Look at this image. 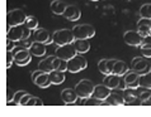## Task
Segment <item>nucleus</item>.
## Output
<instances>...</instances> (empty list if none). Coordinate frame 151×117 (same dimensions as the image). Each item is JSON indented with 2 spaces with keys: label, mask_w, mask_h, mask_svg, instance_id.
I'll list each match as a JSON object with an SVG mask.
<instances>
[{
  "label": "nucleus",
  "mask_w": 151,
  "mask_h": 117,
  "mask_svg": "<svg viewBox=\"0 0 151 117\" xmlns=\"http://www.w3.org/2000/svg\"><path fill=\"white\" fill-rule=\"evenodd\" d=\"M48 74L52 85H61L62 82H65L66 76H65V72H62V70H52Z\"/></svg>",
  "instance_id": "a878e982"
},
{
  "label": "nucleus",
  "mask_w": 151,
  "mask_h": 117,
  "mask_svg": "<svg viewBox=\"0 0 151 117\" xmlns=\"http://www.w3.org/2000/svg\"><path fill=\"white\" fill-rule=\"evenodd\" d=\"M24 24H26V27L29 28L31 30H37V29H38V19L35 18V16H32V15L27 16Z\"/></svg>",
  "instance_id": "7c9ffc66"
},
{
  "label": "nucleus",
  "mask_w": 151,
  "mask_h": 117,
  "mask_svg": "<svg viewBox=\"0 0 151 117\" xmlns=\"http://www.w3.org/2000/svg\"><path fill=\"white\" fill-rule=\"evenodd\" d=\"M55 58H56V56L46 57L43 61L40 62L38 69L43 70V72H46V73H50V72H52V70H55V68H53V59H55Z\"/></svg>",
  "instance_id": "4be33fe9"
},
{
  "label": "nucleus",
  "mask_w": 151,
  "mask_h": 117,
  "mask_svg": "<svg viewBox=\"0 0 151 117\" xmlns=\"http://www.w3.org/2000/svg\"><path fill=\"white\" fill-rule=\"evenodd\" d=\"M12 52L14 53V64L19 66V67H24V66L31 63L32 54H31V52H29L28 48L17 44V47Z\"/></svg>",
  "instance_id": "f03ea898"
},
{
  "label": "nucleus",
  "mask_w": 151,
  "mask_h": 117,
  "mask_svg": "<svg viewBox=\"0 0 151 117\" xmlns=\"http://www.w3.org/2000/svg\"><path fill=\"white\" fill-rule=\"evenodd\" d=\"M43 102H42V99L38 98V97H29V99L27 101V104L26 106H42Z\"/></svg>",
  "instance_id": "f704fd0d"
},
{
  "label": "nucleus",
  "mask_w": 151,
  "mask_h": 117,
  "mask_svg": "<svg viewBox=\"0 0 151 117\" xmlns=\"http://www.w3.org/2000/svg\"><path fill=\"white\" fill-rule=\"evenodd\" d=\"M33 38L37 42H41V43L45 44H52L53 43V37L48 30L46 29H37L33 33Z\"/></svg>",
  "instance_id": "ddd939ff"
},
{
  "label": "nucleus",
  "mask_w": 151,
  "mask_h": 117,
  "mask_svg": "<svg viewBox=\"0 0 151 117\" xmlns=\"http://www.w3.org/2000/svg\"><path fill=\"white\" fill-rule=\"evenodd\" d=\"M13 64H14V53L8 51V53H6V68H10Z\"/></svg>",
  "instance_id": "c9c22d12"
},
{
  "label": "nucleus",
  "mask_w": 151,
  "mask_h": 117,
  "mask_svg": "<svg viewBox=\"0 0 151 117\" xmlns=\"http://www.w3.org/2000/svg\"><path fill=\"white\" fill-rule=\"evenodd\" d=\"M140 15H141V18L151 19V3L144 4V5L140 8Z\"/></svg>",
  "instance_id": "2f4dec72"
},
{
  "label": "nucleus",
  "mask_w": 151,
  "mask_h": 117,
  "mask_svg": "<svg viewBox=\"0 0 151 117\" xmlns=\"http://www.w3.org/2000/svg\"><path fill=\"white\" fill-rule=\"evenodd\" d=\"M75 39H90L95 35V28L90 24H80L73 28Z\"/></svg>",
  "instance_id": "39448f33"
},
{
  "label": "nucleus",
  "mask_w": 151,
  "mask_h": 117,
  "mask_svg": "<svg viewBox=\"0 0 151 117\" xmlns=\"http://www.w3.org/2000/svg\"><path fill=\"white\" fill-rule=\"evenodd\" d=\"M103 83H104V85H106L107 87H109L111 90L122 88V79H121V76H117V74H113V73L104 76Z\"/></svg>",
  "instance_id": "4468645a"
},
{
  "label": "nucleus",
  "mask_w": 151,
  "mask_h": 117,
  "mask_svg": "<svg viewBox=\"0 0 151 117\" xmlns=\"http://www.w3.org/2000/svg\"><path fill=\"white\" fill-rule=\"evenodd\" d=\"M111 92H112V90L103 83V85L95 86L94 92H93V96H94V97H96V98H99V99H102V101H106V99L109 97Z\"/></svg>",
  "instance_id": "6ab92c4d"
},
{
  "label": "nucleus",
  "mask_w": 151,
  "mask_h": 117,
  "mask_svg": "<svg viewBox=\"0 0 151 117\" xmlns=\"http://www.w3.org/2000/svg\"><path fill=\"white\" fill-rule=\"evenodd\" d=\"M141 54L145 58H151V48H141Z\"/></svg>",
  "instance_id": "58836bf2"
},
{
  "label": "nucleus",
  "mask_w": 151,
  "mask_h": 117,
  "mask_svg": "<svg viewBox=\"0 0 151 117\" xmlns=\"http://www.w3.org/2000/svg\"><path fill=\"white\" fill-rule=\"evenodd\" d=\"M140 76L141 74L136 72V70H131V72H127L123 76V81H124V85L126 87L128 88H133V90H137L140 87Z\"/></svg>",
  "instance_id": "f8f14e48"
},
{
  "label": "nucleus",
  "mask_w": 151,
  "mask_h": 117,
  "mask_svg": "<svg viewBox=\"0 0 151 117\" xmlns=\"http://www.w3.org/2000/svg\"><path fill=\"white\" fill-rule=\"evenodd\" d=\"M140 48H151V35L144 37L142 38V43Z\"/></svg>",
  "instance_id": "e433bc0d"
},
{
  "label": "nucleus",
  "mask_w": 151,
  "mask_h": 117,
  "mask_svg": "<svg viewBox=\"0 0 151 117\" xmlns=\"http://www.w3.org/2000/svg\"><path fill=\"white\" fill-rule=\"evenodd\" d=\"M29 52H31L32 56L35 57H42L45 56L47 49H46V44L45 43H41V42H37V40H33L31 47H29Z\"/></svg>",
  "instance_id": "412c9836"
},
{
  "label": "nucleus",
  "mask_w": 151,
  "mask_h": 117,
  "mask_svg": "<svg viewBox=\"0 0 151 117\" xmlns=\"http://www.w3.org/2000/svg\"><path fill=\"white\" fill-rule=\"evenodd\" d=\"M123 97H124V101H126V104H129L133 99L137 98V90H133V88H128L126 87L123 90Z\"/></svg>",
  "instance_id": "bb28decb"
},
{
  "label": "nucleus",
  "mask_w": 151,
  "mask_h": 117,
  "mask_svg": "<svg viewBox=\"0 0 151 117\" xmlns=\"http://www.w3.org/2000/svg\"><path fill=\"white\" fill-rule=\"evenodd\" d=\"M53 68H55V70H62V72H66V70H68V61L56 57L55 59H53Z\"/></svg>",
  "instance_id": "c85d7f7f"
},
{
  "label": "nucleus",
  "mask_w": 151,
  "mask_h": 117,
  "mask_svg": "<svg viewBox=\"0 0 151 117\" xmlns=\"http://www.w3.org/2000/svg\"><path fill=\"white\" fill-rule=\"evenodd\" d=\"M140 87H142V88L151 90V72H150V70L147 73L141 74V76H140Z\"/></svg>",
  "instance_id": "cd10ccee"
},
{
  "label": "nucleus",
  "mask_w": 151,
  "mask_h": 117,
  "mask_svg": "<svg viewBox=\"0 0 151 117\" xmlns=\"http://www.w3.org/2000/svg\"><path fill=\"white\" fill-rule=\"evenodd\" d=\"M83 104H86V106H104V104H107V103H106V101H102V99L91 96L89 98H84Z\"/></svg>",
  "instance_id": "c756f323"
},
{
  "label": "nucleus",
  "mask_w": 151,
  "mask_h": 117,
  "mask_svg": "<svg viewBox=\"0 0 151 117\" xmlns=\"http://www.w3.org/2000/svg\"><path fill=\"white\" fill-rule=\"evenodd\" d=\"M31 29L26 27V24H19V25H13L8 28L6 38L14 40L15 43L20 40H27L31 37Z\"/></svg>",
  "instance_id": "f257e3e1"
},
{
  "label": "nucleus",
  "mask_w": 151,
  "mask_h": 117,
  "mask_svg": "<svg viewBox=\"0 0 151 117\" xmlns=\"http://www.w3.org/2000/svg\"><path fill=\"white\" fill-rule=\"evenodd\" d=\"M79 96L76 93V91L73 88H66L61 92V99L62 102H65L66 104H73L78 101Z\"/></svg>",
  "instance_id": "a211bd4d"
},
{
  "label": "nucleus",
  "mask_w": 151,
  "mask_h": 117,
  "mask_svg": "<svg viewBox=\"0 0 151 117\" xmlns=\"http://www.w3.org/2000/svg\"><path fill=\"white\" fill-rule=\"evenodd\" d=\"M142 38L144 37L137 30H128L123 34V40L126 42V44L131 45V47H141Z\"/></svg>",
  "instance_id": "9b49d317"
},
{
  "label": "nucleus",
  "mask_w": 151,
  "mask_h": 117,
  "mask_svg": "<svg viewBox=\"0 0 151 117\" xmlns=\"http://www.w3.org/2000/svg\"><path fill=\"white\" fill-rule=\"evenodd\" d=\"M137 32L142 37L151 35V19L147 18H141L137 22Z\"/></svg>",
  "instance_id": "2eb2a0df"
},
{
  "label": "nucleus",
  "mask_w": 151,
  "mask_h": 117,
  "mask_svg": "<svg viewBox=\"0 0 151 117\" xmlns=\"http://www.w3.org/2000/svg\"><path fill=\"white\" fill-rule=\"evenodd\" d=\"M150 72H151V67H150Z\"/></svg>",
  "instance_id": "37998d69"
},
{
  "label": "nucleus",
  "mask_w": 151,
  "mask_h": 117,
  "mask_svg": "<svg viewBox=\"0 0 151 117\" xmlns=\"http://www.w3.org/2000/svg\"><path fill=\"white\" fill-rule=\"evenodd\" d=\"M27 94H28V92H26V91H17L14 93V98H13L14 104H20V101H22L23 97Z\"/></svg>",
  "instance_id": "72a5a7b5"
},
{
  "label": "nucleus",
  "mask_w": 151,
  "mask_h": 117,
  "mask_svg": "<svg viewBox=\"0 0 151 117\" xmlns=\"http://www.w3.org/2000/svg\"><path fill=\"white\" fill-rule=\"evenodd\" d=\"M131 67H132L133 70H136V72H138V73H142V72H145V70L147 69L149 62L146 61L145 57H136V58H133L132 59Z\"/></svg>",
  "instance_id": "f3484780"
},
{
  "label": "nucleus",
  "mask_w": 151,
  "mask_h": 117,
  "mask_svg": "<svg viewBox=\"0 0 151 117\" xmlns=\"http://www.w3.org/2000/svg\"><path fill=\"white\" fill-rule=\"evenodd\" d=\"M106 103L111 104V106H122V104H126L124 97H123V88L112 90L109 97L106 99Z\"/></svg>",
  "instance_id": "9d476101"
},
{
  "label": "nucleus",
  "mask_w": 151,
  "mask_h": 117,
  "mask_svg": "<svg viewBox=\"0 0 151 117\" xmlns=\"http://www.w3.org/2000/svg\"><path fill=\"white\" fill-rule=\"evenodd\" d=\"M141 106H151V98H149L147 101H144L141 103Z\"/></svg>",
  "instance_id": "a19ab883"
},
{
  "label": "nucleus",
  "mask_w": 151,
  "mask_h": 117,
  "mask_svg": "<svg viewBox=\"0 0 151 117\" xmlns=\"http://www.w3.org/2000/svg\"><path fill=\"white\" fill-rule=\"evenodd\" d=\"M52 37H53V44H56V45L71 44L75 42L74 33L73 30H69V29H60V30L53 33Z\"/></svg>",
  "instance_id": "20e7f679"
},
{
  "label": "nucleus",
  "mask_w": 151,
  "mask_h": 117,
  "mask_svg": "<svg viewBox=\"0 0 151 117\" xmlns=\"http://www.w3.org/2000/svg\"><path fill=\"white\" fill-rule=\"evenodd\" d=\"M127 72H128V67H127V64H126V62H123V61H116L112 73L117 74V76L123 77Z\"/></svg>",
  "instance_id": "393cba45"
},
{
  "label": "nucleus",
  "mask_w": 151,
  "mask_h": 117,
  "mask_svg": "<svg viewBox=\"0 0 151 117\" xmlns=\"http://www.w3.org/2000/svg\"><path fill=\"white\" fill-rule=\"evenodd\" d=\"M88 67V61L80 54H76L71 59L68 61V70L71 73H78L80 70L85 69Z\"/></svg>",
  "instance_id": "0eeeda50"
},
{
  "label": "nucleus",
  "mask_w": 151,
  "mask_h": 117,
  "mask_svg": "<svg viewBox=\"0 0 151 117\" xmlns=\"http://www.w3.org/2000/svg\"><path fill=\"white\" fill-rule=\"evenodd\" d=\"M27 14L24 13L22 9H14V10H9L6 14V24L8 28L13 27V25H19V24H24L27 19Z\"/></svg>",
  "instance_id": "423d86ee"
},
{
  "label": "nucleus",
  "mask_w": 151,
  "mask_h": 117,
  "mask_svg": "<svg viewBox=\"0 0 151 117\" xmlns=\"http://www.w3.org/2000/svg\"><path fill=\"white\" fill-rule=\"evenodd\" d=\"M64 16L70 22H76V20L80 19L81 16V11L76 5H68L65 9Z\"/></svg>",
  "instance_id": "dca6fc26"
},
{
  "label": "nucleus",
  "mask_w": 151,
  "mask_h": 117,
  "mask_svg": "<svg viewBox=\"0 0 151 117\" xmlns=\"http://www.w3.org/2000/svg\"><path fill=\"white\" fill-rule=\"evenodd\" d=\"M66 6H68V5L65 4L64 0H53V1L51 3V5H50V8H51V11L55 15H64Z\"/></svg>",
  "instance_id": "5701e85b"
},
{
  "label": "nucleus",
  "mask_w": 151,
  "mask_h": 117,
  "mask_svg": "<svg viewBox=\"0 0 151 117\" xmlns=\"http://www.w3.org/2000/svg\"><path fill=\"white\" fill-rule=\"evenodd\" d=\"M17 47V44H15V42L14 40H12V39H8L6 38V51H13V49Z\"/></svg>",
  "instance_id": "4c0bfd02"
},
{
  "label": "nucleus",
  "mask_w": 151,
  "mask_h": 117,
  "mask_svg": "<svg viewBox=\"0 0 151 117\" xmlns=\"http://www.w3.org/2000/svg\"><path fill=\"white\" fill-rule=\"evenodd\" d=\"M90 1H98V0H90Z\"/></svg>",
  "instance_id": "79ce46f5"
},
{
  "label": "nucleus",
  "mask_w": 151,
  "mask_h": 117,
  "mask_svg": "<svg viewBox=\"0 0 151 117\" xmlns=\"http://www.w3.org/2000/svg\"><path fill=\"white\" fill-rule=\"evenodd\" d=\"M140 88H141L140 92H137V97L141 99V103H142L144 101H147L149 98H151V92L147 88H142V87H140Z\"/></svg>",
  "instance_id": "473e14b6"
},
{
  "label": "nucleus",
  "mask_w": 151,
  "mask_h": 117,
  "mask_svg": "<svg viewBox=\"0 0 151 117\" xmlns=\"http://www.w3.org/2000/svg\"><path fill=\"white\" fill-rule=\"evenodd\" d=\"M29 97H31V94H27V96H24V97H23V99H22V101H20V104H22V106H26V104H27V101L29 99Z\"/></svg>",
  "instance_id": "ea45409f"
},
{
  "label": "nucleus",
  "mask_w": 151,
  "mask_h": 117,
  "mask_svg": "<svg viewBox=\"0 0 151 117\" xmlns=\"http://www.w3.org/2000/svg\"><path fill=\"white\" fill-rule=\"evenodd\" d=\"M73 44L79 54H84V53L89 52V49H90V43L88 42V39H75Z\"/></svg>",
  "instance_id": "b1692460"
},
{
  "label": "nucleus",
  "mask_w": 151,
  "mask_h": 117,
  "mask_svg": "<svg viewBox=\"0 0 151 117\" xmlns=\"http://www.w3.org/2000/svg\"><path fill=\"white\" fill-rule=\"evenodd\" d=\"M94 88H95V86L90 79H81V81L78 82L76 86H75V91H76L79 98H81V99L91 97Z\"/></svg>",
  "instance_id": "7ed1b4c3"
},
{
  "label": "nucleus",
  "mask_w": 151,
  "mask_h": 117,
  "mask_svg": "<svg viewBox=\"0 0 151 117\" xmlns=\"http://www.w3.org/2000/svg\"><path fill=\"white\" fill-rule=\"evenodd\" d=\"M76 54H79L75 49L74 44H65V45H57V49L55 51V56L61 58V59H65V61H69L73 57H75Z\"/></svg>",
  "instance_id": "6e6552de"
},
{
  "label": "nucleus",
  "mask_w": 151,
  "mask_h": 117,
  "mask_svg": "<svg viewBox=\"0 0 151 117\" xmlns=\"http://www.w3.org/2000/svg\"><path fill=\"white\" fill-rule=\"evenodd\" d=\"M32 81L36 86H38L40 88H47L52 85L51 83V79H50V74L43 72V70H35L32 73Z\"/></svg>",
  "instance_id": "1a4fd4ad"
},
{
  "label": "nucleus",
  "mask_w": 151,
  "mask_h": 117,
  "mask_svg": "<svg viewBox=\"0 0 151 117\" xmlns=\"http://www.w3.org/2000/svg\"><path fill=\"white\" fill-rule=\"evenodd\" d=\"M117 59H102L99 61L98 63V69L99 72L107 76V74H111L112 70H113V67H114V63H116Z\"/></svg>",
  "instance_id": "aec40b11"
}]
</instances>
